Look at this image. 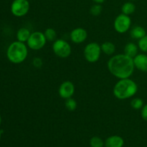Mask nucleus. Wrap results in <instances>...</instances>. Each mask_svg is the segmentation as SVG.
<instances>
[{
	"label": "nucleus",
	"instance_id": "6e6552de",
	"mask_svg": "<svg viewBox=\"0 0 147 147\" xmlns=\"http://www.w3.org/2000/svg\"><path fill=\"white\" fill-rule=\"evenodd\" d=\"M30 10L28 0H14L11 5V11L15 17H22L25 16Z\"/></svg>",
	"mask_w": 147,
	"mask_h": 147
},
{
	"label": "nucleus",
	"instance_id": "7ed1b4c3",
	"mask_svg": "<svg viewBox=\"0 0 147 147\" xmlns=\"http://www.w3.org/2000/svg\"><path fill=\"white\" fill-rule=\"evenodd\" d=\"M24 42L20 41L13 42L7 48V56L11 63L20 64L27 59L28 55V48Z\"/></svg>",
	"mask_w": 147,
	"mask_h": 147
},
{
	"label": "nucleus",
	"instance_id": "c756f323",
	"mask_svg": "<svg viewBox=\"0 0 147 147\" xmlns=\"http://www.w3.org/2000/svg\"><path fill=\"white\" fill-rule=\"evenodd\" d=\"M28 1H30V0H28Z\"/></svg>",
	"mask_w": 147,
	"mask_h": 147
},
{
	"label": "nucleus",
	"instance_id": "4be33fe9",
	"mask_svg": "<svg viewBox=\"0 0 147 147\" xmlns=\"http://www.w3.org/2000/svg\"><path fill=\"white\" fill-rule=\"evenodd\" d=\"M102 11H103V7L99 4H94L90 9V14L94 16V17H97V16L100 15L102 13Z\"/></svg>",
	"mask_w": 147,
	"mask_h": 147
},
{
	"label": "nucleus",
	"instance_id": "5701e85b",
	"mask_svg": "<svg viewBox=\"0 0 147 147\" xmlns=\"http://www.w3.org/2000/svg\"><path fill=\"white\" fill-rule=\"evenodd\" d=\"M138 47L144 53H147V34L139 40L138 42Z\"/></svg>",
	"mask_w": 147,
	"mask_h": 147
},
{
	"label": "nucleus",
	"instance_id": "a211bd4d",
	"mask_svg": "<svg viewBox=\"0 0 147 147\" xmlns=\"http://www.w3.org/2000/svg\"><path fill=\"white\" fill-rule=\"evenodd\" d=\"M45 36L46 39H47V41L49 42H55L57 40V32L55 31V30H54L53 28L51 27H49L47 28L44 32Z\"/></svg>",
	"mask_w": 147,
	"mask_h": 147
},
{
	"label": "nucleus",
	"instance_id": "9d476101",
	"mask_svg": "<svg viewBox=\"0 0 147 147\" xmlns=\"http://www.w3.org/2000/svg\"><path fill=\"white\" fill-rule=\"evenodd\" d=\"M70 37L75 44H81L87 40L88 32L83 27H76L70 32Z\"/></svg>",
	"mask_w": 147,
	"mask_h": 147
},
{
	"label": "nucleus",
	"instance_id": "f8f14e48",
	"mask_svg": "<svg viewBox=\"0 0 147 147\" xmlns=\"http://www.w3.org/2000/svg\"><path fill=\"white\" fill-rule=\"evenodd\" d=\"M124 145V140L120 136L114 135L111 136L105 141L106 147H123Z\"/></svg>",
	"mask_w": 147,
	"mask_h": 147
},
{
	"label": "nucleus",
	"instance_id": "2eb2a0df",
	"mask_svg": "<svg viewBox=\"0 0 147 147\" xmlns=\"http://www.w3.org/2000/svg\"><path fill=\"white\" fill-rule=\"evenodd\" d=\"M101 51L106 55H112L116 51V46L112 42L106 41L100 45Z\"/></svg>",
	"mask_w": 147,
	"mask_h": 147
},
{
	"label": "nucleus",
	"instance_id": "9b49d317",
	"mask_svg": "<svg viewBox=\"0 0 147 147\" xmlns=\"http://www.w3.org/2000/svg\"><path fill=\"white\" fill-rule=\"evenodd\" d=\"M134 63L136 68L140 71L147 73V55L145 54H138L134 57Z\"/></svg>",
	"mask_w": 147,
	"mask_h": 147
},
{
	"label": "nucleus",
	"instance_id": "423d86ee",
	"mask_svg": "<svg viewBox=\"0 0 147 147\" xmlns=\"http://www.w3.org/2000/svg\"><path fill=\"white\" fill-rule=\"evenodd\" d=\"M46 43L47 39L45 36L44 32L35 31L31 33L30 38L27 42V45L32 50H40L45 46Z\"/></svg>",
	"mask_w": 147,
	"mask_h": 147
},
{
	"label": "nucleus",
	"instance_id": "f257e3e1",
	"mask_svg": "<svg viewBox=\"0 0 147 147\" xmlns=\"http://www.w3.org/2000/svg\"><path fill=\"white\" fill-rule=\"evenodd\" d=\"M107 65L109 72L119 79L129 78L133 75L135 68L134 58L124 53L111 57Z\"/></svg>",
	"mask_w": 147,
	"mask_h": 147
},
{
	"label": "nucleus",
	"instance_id": "b1692460",
	"mask_svg": "<svg viewBox=\"0 0 147 147\" xmlns=\"http://www.w3.org/2000/svg\"><path fill=\"white\" fill-rule=\"evenodd\" d=\"M32 65L36 68H40L43 65L42 60L40 57H34L32 60Z\"/></svg>",
	"mask_w": 147,
	"mask_h": 147
},
{
	"label": "nucleus",
	"instance_id": "1a4fd4ad",
	"mask_svg": "<svg viewBox=\"0 0 147 147\" xmlns=\"http://www.w3.org/2000/svg\"><path fill=\"white\" fill-rule=\"evenodd\" d=\"M75 86L71 81L66 80L60 84L58 88V94L60 98L63 99H67L73 97L75 93Z\"/></svg>",
	"mask_w": 147,
	"mask_h": 147
},
{
	"label": "nucleus",
	"instance_id": "dca6fc26",
	"mask_svg": "<svg viewBox=\"0 0 147 147\" xmlns=\"http://www.w3.org/2000/svg\"><path fill=\"white\" fill-rule=\"evenodd\" d=\"M30 34L31 32L26 27H21L17 32V39L18 41L22 42H27L28 39L30 38Z\"/></svg>",
	"mask_w": 147,
	"mask_h": 147
},
{
	"label": "nucleus",
	"instance_id": "bb28decb",
	"mask_svg": "<svg viewBox=\"0 0 147 147\" xmlns=\"http://www.w3.org/2000/svg\"><path fill=\"white\" fill-rule=\"evenodd\" d=\"M1 116H0V125H1Z\"/></svg>",
	"mask_w": 147,
	"mask_h": 147
},
{
	"label": "nucleus",
	"instance_id": "aec40b11",
	"mask_svg": "<svg viewBox=\"0 0 147 147\" xmlns=\"http://www.w3.org/2000/svg\"><path fill=\"white\" fill-rule=\"evenodd\" d=\"M144 106V100L140 98H134L131 101V106L134 110H140Z\"/></svg>",
	"mask_w": 147,
	"mask_h": 147
},
{
	"label": "nucleus",
	"instance_id": "39448f33",
	"mask_svg": "<svg viewBox=\"0 0 147 147\" xmlns=\"http://www.w3.org/2000/svg\"><path fill=\"white\" fill-rule=\"evenodd\" d=\"M53 50L57 57L60 58H67L72 53V47L66 40L57 39L53 44Z\"/></svg>",
	"mask_w": 147,
	"mask_h": 147
},
{
	"label": "nucleus",
	"instance_id": "f03ea898",
	"mask_svg": "<svg viewBox=\"0 0 147 147\" xmlns=\"http://www.w3.org/2000/svg\"><path fill=\"white\" fill-rule=\"evenodd\" d=\"M138 91V86L130 78L119 79L113 87V93L119 100H126L134 96Z\"/></svg>",
	"mask_w": 147,
	"mask_h": 147
},
{
	"label": "nucleus",
	"instance_id": "4468645a",
	"mask_svg": "<svg viewBox=\"0 0 147 147\" xmlns=\"http://www.w3.org/2000/svg\"><path fill=\"white\" fill-rule=\"evenodd\" d=\"M146 34V30L142 26H135L130 31V36L134 40H140Z\"/></svg>",
	"mask_w": 147,
	"mask_h": 147
},
{
	"label": "nucleus",
	"instance_id": "412c9836",
	"mask_svg": "<svg viewBox=\"0 0 147 147\" xmlns=\"http://www.w3.org/2000/svg\"><path fill=\"white\" fill-rule=\"evenodd\" d=\"M90 145L91 147H103L105 142L99 136H93L90 140Z\"/></svg>",
	"mask_w": 147,
	"mask_h": 147
},
{
	"label": "nucleus",
	"instance_id": "cd10ccee",
	"mask_svg": "<svg viewBox=\"0 0 147 147\" xmlns=\"http://www.w3.org/2000/svg\"><path fill=\"white\" fill-rule=\"evenodd\" d=\"M1 131L0 130V139H1Z\"/></svg>",
	"mask_w": 147,
	"mask_h": 147
},
{
	"label": "nucleus",
	"instance_id": "ddd939ff",
	"mask_svg": "<svg viewBox=\"0 0 147 147\" xmlns=\"http://www.w3.org/2000/svg\"><path fill=\"white\" fill-rule=\"evenodd\" d=\"M138 51H139V47L134 42H129L126 45L123 49V53L129 57H136L138 55Z\"/></svg>",
	"mask_w": 147,
	"mask_h": 147
},
{
	"label": "nucleus",
	"instance_id": "393cba45",
	"mask_svg": "<svg viewBox=\"0 0 147 147\" xmlns=\"http://www.w3.org/2000/svg\"><path fill=\"white\" fill-rule=\"evenodd\" d=\"M141 110H142L141 115H142V119H143L145 121H147V104L144 105Z\"/></svg>",
	"mask_w": 147,
	"mask_h": 147
},
{
	"label": "nucleus",
	"instance_id": "a878e982",
	"mask_svg": "<svg viewBox=\"0 0 147 147\" xmlns=\"http://www.w3.org/2000/svg\"><path fill=\"white\" fill-rule=\"evenodd\" d=\"M92 1H94V2L96 3V4H103V3L104 2V1H106V0H92Z\"/></svg>",
	"mask_w": 147,
	"mask_h": 147
},
{
	"label": "nucleus",
	"instance_id": "0eeeda50",
	"mask_svg": "<svg viewBox=\"0 0 147 147\" xmlns=\"http://www.w3.org/2000/svg\"><path fill=\"white\" fill-rule=\"evenodd\" d=\"M131 26V19L129 15L120 14L116 17L113 22V27L118 33L123 34L128 32Z\"/></svg>",
	"mask_w": 147,
	"mask_h": 147
},
{
	"label": "nucleus",
	"instance_id": "f3484780",
	"mask_svg": "<svg viewBox=\"0 0 147 147\" xmlns=\"http://www.w3.org/2000/svg\"><path fill=\"white\" fill-rule=\"evenodd\" d=\"M135 10H136V6L134 3L131 2V1L124 3L121 7L122 13L129 16L133 14Z\"/></svg>",
	"mask_w": 147,
	"mask_h": 147
},
{
	"label": "nucleus",
	"instance_id": "6ab92c4d",
	"mask_svg": "<svg viewBox=\"0 0 147 147\" xmlns=\"http://www.w3.org/2000/svg\"><path fill=\"white\" fill-rule=\"evenodd\" d=\"M65 106L67 110L70 111H74L77 109V101L75 99H73V98H67L66 99L65 102Z\"/></svg>",
	"mask_w": 147,
	"mask_h": 147
},
{
	"label": "nucleus",
	"instance_id": "20e7f679",
	"mask_svg": "<svg viewBox=\"0 0 147 147\" xmlns=\"http://www.w3.org/2000/svg\"><path fill=\"white\" fill-rule=\"evenodd\" d=\"M101 53L100 45L93 42L86 45L83 50V55L86 61L90 63H95L100 59Z\"/></svg>",
	"mask_w": 147,
	"mask_h": 147
},
{
	"label": "nucleus",
	"instance_id": "c85d7f7f",
	"mask_svg": "<svg viewBox=\"0 0 147 147\" xmlns=\"http://www.w3.org/2000/svg\"><path fill=\"white\" fill-rule=\"evenodd\" d=\"M131 1H134V0H131Z\"/></svg>",
	"mask_w": 147,
	"mask_h": 147
}]
</instances>
